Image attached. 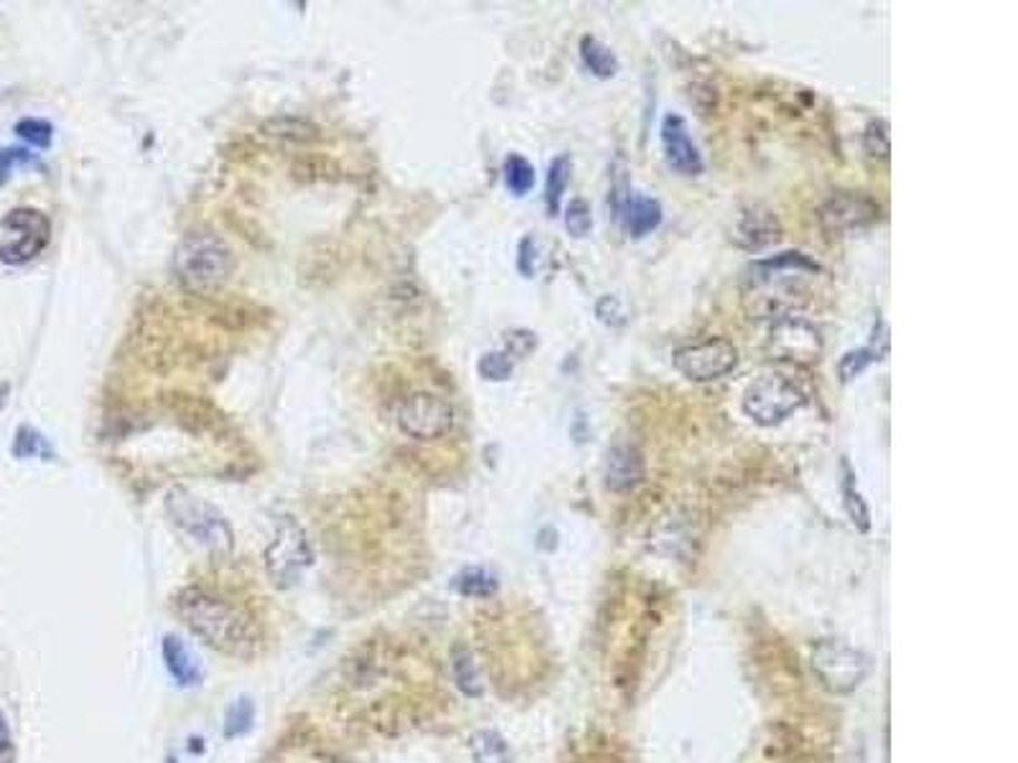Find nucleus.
Here are the masks:
<instances>
[{
    "label": "nucleus",
    "mask_w": 1018,
    "mask_h": 763,
    "mask_svg": "<svg viewBox=\"0 0 1018 763\" xmlns=\"http://www.w3.org/2000/svg\"><path fill=\"white\" fill-rule=\"evenodd\" d=\"M823 268L805 252L790 250L749 262L741 272V306L751 319H784L810 301V280Z\"/></svg>",
    "instance_id": "f257e3e1"
},
{
    "label": "nucleus",
    "mask_w": 1018,
    "mask_h": 763,
    "mask_svg": "<svg viewBox=\"0 0 1018 763\" xmlns=\"http://www.w3.org/2000/svg\"><path fill=\"white\" fill-rule=\"evenodd\" d=\"M174 608L178 619L212 649L225 651V654H245L255 645L250 616L207 588H184L176 596Z\"/></svg>",
    "instance_id": "f03ea898"
},
{
    "label": "nucleus",
    "mask_w": 1018,
    "mask_h": 763,
    "mask_svg": "<svg viewBox=\"0 0 1018 763\" xmlns=\"http://www.w3.org/2000/svg\"><path fill=\"white\" fill-rule=\"evenodd\" d=\"M176 278L194 293H212L233 276L235 257L227 243L214 231H192L176 247Z\"/></svg>",
    "instance_id": "7ed1b4c3"
},
{
    "label": "nucleus",
    "mask_w": 1018,
    "mask_h": 763,
    "mask_svg": "<svg viewBox=\"0 0 1018 763\" xmlns=\"http://www.w3.org/2000/svg\"><path fill=\"white\" fill-rule=\"evenodd\" d=\"M166 507L184 535H189L214 553L233 550V529H229L225 517L212 504L196 499L194 494L184 492V488H176V492L168 494Z\"/></svg>",
    "instance_id": "20e7f679"
},
{
    "label": "nucleus",
    "mask_w": 1018,
    "mask_h": 763,
    "mask_svg": "<svg viewBox=\"0 0 1018 763\" xmlns=\"http://www.w3.org/2000/svg\"><path fill=\"white\" fill-rule=\"evenodd\" d=\"M808 398L790 377L784 374H761L743 392V413L757 425L772 427L784 423L786 417L798 413Z\"/></svg>",
    "instance_id": "39448f33"
},
{
    "label": "nucleus",
    "mask_w": 1018,
    "mask_h": 763,
    "mask_svg": "<svg viewBox=\"0 0 1018 763\" xmlns=\"http://www.w3.org/2000/svg\"><path fill=\"white\" fill-rule=\"evenodd\" d=\"M313 553L308 545L306 533L294 519L280 522L276 537L265 550V568H268L270 580L278 588H290L301 582L304 573L311 568Z\"/></svg>",
    "instance_id": "423d86ee"
},
{
    "label": "nucleus",
    "mask_w": 1018,
    "mask_h": 763,
    "mask_svg": "<svg viewBox=\"0 0 1018 763\" xmlns=\"http://www.w3.org/2000/svg\"><path fill=\"white\" fill-rule=\"evenodd\" d=\"M672 364L690 382H716L739 367V349L729 339H706L675 349Z\"/></svg>",
    "instance_id": "0eeeda50"
},
{
    "label": "nucleus",
    "mask_w": 1018,
    "mask_h": 763,
    "mask_svg": "<svg viewBox=\"0 0 1018 763\" xmlns=\"http://www.w3.org/2000/svg\"><path fill=\"white\" fill-rule=\"evenodd\" d=\"M398 427L413 441L443 439L453 427V408L433 392H413L400 402Z\"/></svg>",
    "instance_id": "6e6552de"
},
{
    "label": "nucleus",
    "mask_w": 1018,
    "mask_h": 763,
    "mask_svg": "<svg viewBox=\"0 0 1018 763\" xmlns=\"http://www.w3.org/2000/svg\"><path fill=\"white\" fill-rule=\"evenodd\" d=\"M0 227L19 231L13 243L0 245V260L6 265H23L47 250L51 239V221L47 214L31 207L11 209L0 221Z\"/></svg>",
    "instance_id": "1a4fd4ad"
},
{
    "label": "nucleus",
    "mask_w": 1018,
    "mask_h": 763,
    "mask_svg": "<svg viewBox=\"0 0 1018 763\" xmlns=\"http://www.w3.org/2000/svg\"><path fill=\"white\" fill-rule=\"evenodd\" d=\"M812 670L833 692H851L868 672V659L841 641H823L812 651Z\"/></svg>",
    "instance_id": "9d476101"
},
{
    "label": "nucleus",
    "mask_w": 1018,
    "mask_h": 763,
    "mask_svg": "<svg viewBox=\"0 0 1018 763\" xmlns=\"http://www.w3.org/2000/svg\"><path fill=\"white\" fill-rule=\"evenodd\" d=\"M767 349L769 354L774 359H782V362L812 364L823 354V339H820V331L815 326L802 319V316L792 313L774 321Z\"/></svg>",
    "instance_id": "9b49d317"
},
{
    "label": "nucleus",
    "mask_w": 1018,
    "mask_h": 763,
    "mask_svg": "<svg viewBox=\"0 0 1018 763\" xmlns=\"http://www.w3.org/2000/svg\"><path fill=\"white\" fill-rule=\"evenodd\" d=\"M818 219L827 235H853V231L874 225L878 219V204L861 192H837L820 207Z\"/></svg>",
    "instance_id": "f8f14e48"
},
{
    "label": "nucleus",
    "mask_w": 1018,
    "mask_h": 763,
    "mask_svg": "<svg viewBox=\"0 0 1018 763\" xmlns=\"http://www.w3.org/2000/svg\"><path fill=\"white\" fill-rule=\"evenodd\" d=\"M614 214L619 219L624 235L631 239L647 237L649 231H655L662 225V204L649 196L631 192L627 186L614 188Z\"/></svg>",
    "instance_id": "ddd939ff"
},
{
    "label": "nucleus",
    "mask_w": 1018,
    "mask_h": 763,
    "mask_svg": "<svg viewBox=\"0 0 1018 763\" xmlns=\"http://www.w3.org/2000/svg\"><path fill=\"white\" fill-rule=\"evenodd\" d=\"M662 148L665 161L675 174L700 176L703 174V156H700L696 141L690 138L688 123L680 115L667 113L662 120Z\"/></svg>",
    "instance_id": "4468645a"
},
{
    "label": "nucleus",
    "mask_w": 1018,
    "mask_h": 763,
    "mask_svg": "<svg viewBox=\"0 0 1018 763\" xmlns=\"http://www.w3.org/2000/svg\"><path fill=\"white\" fill-rule=\"evenodd\" d=\"M733 243L743 250H764V247L780 243L782 225L769 209L749 207L739 214L733 227Z\"/></svg>",
    "instance_id": "2eb2a0df"
},
{
    "label": "nucleus",
    "mask_w": 1018,
    "mask_h": 763,
    "mask_svg": "<svg viewBox=\"0 0 1018 763\" xmlns=\"http://www.w3.org/2000/svg\"><path fill=\"white\" fill-rule=\"evenodd\" d=\"M641 478H645V458L637 445L631 443H616L614 448L606 453L604 463V484L611 492H629L635 488Z\"/></svg>",
    "instance_id": "dca6fc26"
},
{
    "label": "nucleus",
    "mask_w": 1018,
    "mask_h": 763,
    "mask_svg": "<svg viewBox=\"0 0 1018 763\" xmlns=\"http://www.w3.org/2000/svg\"><path fill=\"white\" fill-rule=\"evenodd\" d=\"M161 654H164V662L168 667L171 677H174L182 688H194V684H199L202 680L199 664H196L194 654L182 639L174 637V633H168V637H164V645H161Z\"/></svg>",
    "instance_id": "f3484780"
},
{
    "label": "nucleus",
    "mask_w": 1018,
    "mask_h": 763,
    "mask_svg": "<svg viewBox=\"0 0 1018 763\" xmlns=\"http://www.w3.org/2000/svg\"><path fill=\"white\" fill-rule=\"evenodd\" d=\"M580 59H584L586 70L601 76V80H611V76L619 72V59H616L614 51L601 44L596 37L580 39Z\"/></svg>",
    "instance_id": "a211bd4d"
},
{
    "label": "nucleus",
    "mask_w": 1018,
    "mask_h": 763,
    "mask_svg": "<svg viewBox=\"0 0 1018 763\" xmlns=\"http://www.w3.org/2000/svg\"><path fill=\"white\" fill-rule=\"evenodd\" d=\"M265 135L278 141H288V143H313L319 141V125L308 123V120L301 117H273L265 123Z\"/></svg>",
    "instance_id": "6ab92c4d"
},
{
    "label": "nucleus",
    "mask_w": 1018,
    "mask_h": 763,
    "mask_svg": "<svg viewBox=\"0 0 1018 763\" xmlns=\"http://www.w3.org/2000/svg\"><path fill=\"white\" fill-rule=\"evenodd\" d=\"M570 171H573V163H570L568 156H558L551 163V168H547L545 207H547V214H551V217H555V214L561 212V199H563V194H566V188H568Z\"/></svg>",
    "instance_id": "aec40b11"
},
{
    "label": "nucleus",
    "mask_w": 1018,
    "mask_h": 763,
    "mask_svg": "<svg viewBox=\"0 0 1018 763\" xmlns=\"http://www.w3.org/2000/svg\"><path fill=\"white\" fill-rule=\"evenodd\" d=\"M504 186L510 188L515 196H525L533 192L535 186V168L525 156L520 153H510L504 161Z\"/></svg>",
    "instance_id": "412c9836"
},
{
    "label": "nucleus",
    "mask_w": 1018,
    "mask_h": 763,
    "mask_svg": "<svg viewBox=\"0 0 1018 763\" xmlns=\"http://www.w3.org/2000/svg\"><path fill=\"white\" fill-rule=\"evenodd\" d=\"M469 749H472L474 763H510L507 743H504L502 735L494 731L474 733Z\"/></svg>",
    "instance_id": "4be33fe9"
},
{
    "label": "nucleus",
    "mask_w": 1018,
    "mask_h": 763,
    "mask_svg": "<svg viewBox=\"0 0 1018 763\" xmlns=\"http://www.w3.org/2000/svg\"><path fill=\"white\" fill-rule=\"evenodd\" d=\"M881 354H886V351H884V349H878L876 344H874V347H861V349L849 351V354H845V357L841 359V364H837V374H841V382H843V384L853 382L855 377H861L863 372L868 370L871 364L878 362Z\"/></svg>",
    "instance_id": "5701e85b"
},
{
    "label": "nucleus",
    "mask_w": 1018,
    "mask_h": 763,
    "mask_svg": "<svg viewBox=\"0 0 1018 763\" xmlns=\"http://www.w3.org/2000/svg\"><path fill=\"white\" fill-rule=\"evenodd\" d=\"M13 456L16 458H44V461H51V456H54V453H51L44 435L33 431V427H21V431L16 433Z\"/></svg>",
    "instance_id": "b1692460"
},
{
    "label": "nucleus",
    "mask_w": 1018,
    "mask_h": 763,
    "mask_svg": "<svg viewBox=\"0 0 1018 763\" xmlns=\"http://www.w3.org/2000/svg\"><path fill=\"white\" fill-rule=\"evenodd\" d=\"M255 720V705L250 698H239L229 705L227 715H225V735L227 739H237V735H245L253 728Z\"/></svg>",
    "instance_id": "393cba45"
},
{
    "label": "nucleus",
    "mask_w": 1018,
    "mask_h": 763,
    "mask_svg": "<svg viewBox=\"0 0 1018 763\" xmlns=\"http://www.w3.org/2000/svg\"><path fill=\"white\" fill-rule=\"evenodd\" d=\"M863 148H866L871 158H888V153H892V135H888L886 120H871L866 131H863Z\"/></svg>",
    "instance_id": "a878e982"
},
{
    "label": "nucleus",
    "mask_w": 1018,
    "mask_h": 763,
    "mask_svg": "<svg viewBox=\"0 0 1018 763\" xmlns=\"http://www.w3.org/2000/svg\"><path fill=\"white\" fill-rule=\"evenodd\" d=\"M566 229H568V235L576 239H584L592 235L594 212H592V204H588L586 199H580V196L578 199H573L566 207Z\"/></svg>",
    "instance_id": "bb28decb"
},
{
    "label": "nucleus",
    "mask_w": 1018,
    "mask_h": 763,
    "mask_svg": "<svg viewBox=\"0 0 1018 763\" xmlns=\"http://www.w3.org/2000/svg\"><path fill=\"white\" fill-rule=\"evenodd\" d=\"M843 471H845V482H843L845 509H849L853 525H858L861 533H866V529H868V507L863 504L861 494L855 492V478H853V471L849 466V461H843Z\"/></svg>",
    "instance_id": "cd10ccee"
},
{
    "label": "nucleus",
    "mask_w": 1018,
    "mask_h": 763,
    "mask_svg": "<svg viewBox=\"0 0 1018 763\" xmlns=\"http://www.w3.org/2000/svg\"><path fill=\"white\" fill-rule=\"evenodd\" d=\"M16 135H19L21 141L31 143L33 148H49L51 138H54V127L41 117H25L16 123Z\"/></svg>",
    "instance_id": "c85d7f7f"
},
{
    "label": "nucleus",
    "mask_w": 1018,
    "mask_h": 763,
    "mask_svg": "<svg viewBox=\"0 0 1018 763\" xmlns=\"http://www.w3.org/2000/svg\"><path fill=\"white\" fill-rule=\"evenodd\" d=\"M512 372H515V362H512L507 351H490L479 359V374L490 382H504L510 380Z\"/></svg>",
    "instance_id": "c756f323"
},
{
    "label": "nucleus",
    "mask_w": 1018,
    "mask_h": 763,
    "mask_svg": "<svg viewBox=\"0 0 1018 763\" xmlns=\"http://www.w3.org/2000/svg\"><path fill=\"white\" fill-rule=\"evenodd\" d=\"M456 588H459L464 596L484 598V596H492V594H494V588H497V580H494V578L490 576V573L482 570V568H472V570L461 573L459 582H456Z\"/></svg>",
    "instance_id": "7c9ffc66"
},
{
    "label": "nucleus",
    "mask_w": 1018,
    "mask_h": 763,
    "mask_svg": "<svg viewBox=\"0 0 1018 763\" xmlns=\"http://www.w3.org/2000/svg\"><path fill=\"white\" fill-rule=\"evenodd\" d=\"M453 674H456L459 688L466 694H479V690H482L476 670H474V662H472V657H469L466 649H456V657H453Z\"/></svg>",
    "instance_id": "2f4dec72"
},
{
    "label": "nucleus",
    "mask_w": 1018,
    "mask_h": 763,
    "mask_svg": "<svg viewBox=\"0 0 1018 763\" xmlns=\"http://www.w3.org/2000/svg\"><path fill=\"white\" fill-rule=\"evenodd\" d=\"M535 262H537V247H535V237H525L520 243V257H517V268L525 278L535 276Z\"/></svg>",
    "instance_id": "473e14b6"
},
{
    "label": "nucleus",
    "mask_w": 1018,
    "mask_h": 763,
    "mask_svg": "<svg viewBox=\"0 0 1018 763\" xmlns=\"http://www.w3.org/2000/svg\"><path fill=\"white\" fill-rule=\"evenodd\" d=\"M19 163H37V158H33L31 153L21 151V148L0 151V184L6 182L8 174H11L13 166H19Z\"/></svg>",
    "instance_id": "72a5a7b5"
},
{
    "label": "nucleus",
    "mask_w": 1018,
    "mask_h": 763,
    "mask_svg": "<svg viewBox=\"0 0 1018 763\" xmlns=\"http://www.w3.org/2000/svg\"><path fill=\"white\" fill-rule=\"evenodd\" d=\"M535 347H537V339H535V333H533V331H512V333H507L510 357H512V354L527 357L529 351H533Z\"/></svg>",
    "instance_id": "f704fd0d"
},
{
    "label": "nucleus",
    "mask_w": 1018,
    "mask_h": 763,
    "mask_svg": "<svg viewBox=\"0 0 1018 763\" xmlns=\"http://www.w3.org/2000/svg\"><path fill=\"white\" fill-rule=\"evenodd\" d=\"M596 313H601L598 319H601L604 323H609V326H616V323L624 321L619 298H616V296H604L601 301H598V306H596Z\"/></svg>",
    "instance_id": "c9c22d12"
},
{
    "label": "nucleus",
    "mask_w": 1018,
    "mask_h": 763,
    "mask_svg": "<svg viewBox=\"0 0 1018 763\" xmlns=\"http://www.w3.org/2000/svg\"><path fill=\"white\" fill-rule=\"evenodd\" d=\"M11 749V731H8V723L3 713H0V753H6Z\"/></svg>",
    "instance_id": "e433bc0d"
},
{
    "label": "nucleus",
    "mask_w": 1018,
    "mask_h": 763,
    "mask_svg": "<svg viewBox=\"0 0 1018 763\" xmlns=\"http://www.w3.org/2000/svg\"><path fill=\"white\" fill-rule=\"evenodd\" d=\"M6 402H8V384H0V413H3Z\"/></svg>",
    "instance_id": "4c0bfd02"
}]
</instances>
